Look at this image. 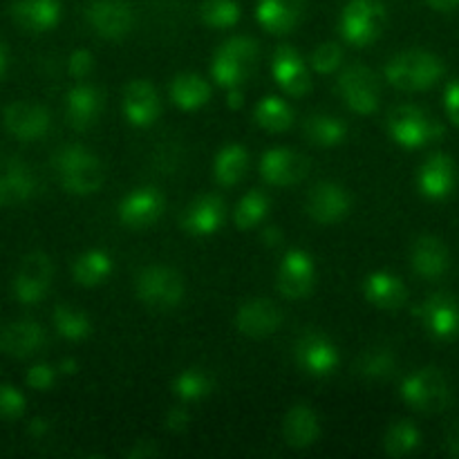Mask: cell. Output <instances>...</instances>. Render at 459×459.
<instances>
[{
	"label": "cell",
	"mask_w": 459,
	"mask_h": 459,
	"mask_svg": "<svg viewBox=\"0 0 459 459\" xmlns=\"http://www.w3.org/2000/svg\"><path fill=\"white\" fill-rule=\"evenodd\" d=\"M269 206H272V200H269L267 193L254 188V191H249L240 202H238L236 211H233V222H236V227L242 229V231L258 227V224L267 218Z\"/></svg>",
	"instance_id": "ab89813d"
},
{
	"label": "cell",
	"mask_w": 459,
	"mask_h": 459,
	"mask_svg": "<svg viewBox=\"0 0 459 459\" xmlns=\"http://www.w3.org/2000/svg\"><path fill=\"white\" fill-rule=\"evenodd\" d=\"M161 213H164V195L152 186L134 188L119 202V209H117L121 224L128 229L151 227L160 220Z\"/></svg>",
	"instance_id": "e0dca14e"
},
{
	"label": "cell",
	"mask_w": 459,
	"mask_h": 459,
	"mask_svg": "<svg viewBox=\"0 0 459 459\" xmlns=\"http://www.w3.org/2000/svg\"><path fill=\"white\" fill-rule=\"evenodd\" d=\"M30 435L31 437H45L49 433V421L43 420V417H36V420L30 421Z\"/></svg>",
	"instance_id": "f907efd6"
},
{
	"label": "cell",
	"mask_w": 459,
	"mask_h": 459,
	"mask_svg": "<svg viewBox=\"0 0 459 459\" xmlns=\"http://www.w3.org/2000/svg\"><path fill=\"white\" fill-rule=\"evenodd\" d=\"M54 267L52 260L43 251L25 255L18 267L16 278H13V296L22 305H36L45 299L52 285Z\"/></svg>",
	"instance_id": "30bf717a"
},
{
	"label": "cell",
	"mask_w": 459,
	"mask_h": 459,
	"mask_svg": "<svg viewBox=\"0 0 459 459\" xmlns=\"http://www.w3.org/2000/svg\"><path fill=\"white\" fill-rule=\"evenodd\" d=\"M103 110L101 90L90 83H79L65 97V119L74 130H88L97 124Z\"/></svg>",
	"instance_id": "d4e9b609"
},
{
	"label": "cell",
	"mask_w": 459,
	"mask_h": 459,
	"mask_svg": "<svg viewBox=\"0 0 459 459\" xmlns=\"http://www.w3.org/2000/svg\"><path fill=\"white\" fill-rule=\"evenodd\" d=\"M411 263L415 273H420L421 278H429V281H437L444 273L448 272V264H451V255H448L446 245H444L439 238L435 236H421L417 238L415 245H412Z\"/></svg>",
	"instance_id": "4316f807"
},
{
	"label": "cell",
	"mask_w": 459,
	"mask_h": 459,
	"mask_svg": "<svg viewBox=\"0 0 459 459\" xmlns=\"http://www.w3.org/2000/svg\"><path fill=\"white\" fill-rule=\"evenodd\" d=\"M305 13V0H258L255 18L272 34H290Z\"/></svg>",
	"instance_id": "83f0119b"
},
{
	"label": "cell",
	"mask_w": 459,
	"mask_h": 459,
	"mask_svg": "<svg viewBox=\"0 0 459 459\" xmlns=\"http://www.w3.org/2000/svg\"><path fill=\"white\" fill-rule=\"evenodd\" d=\"M54 169H56L63 188L72 195H90V193L99 191L106 179V170L97 155H92L88 148L79 146V143L63 146L54 155Z\"/></svg>",
	"instance_id": "6da1fadb"
},
{
	"label": "cell",
	"mask_w": 459,
	"mask_h": 459,
	"mask_svg": "<svg viewBox=\"0 0 459 459\" xmlns=\"http://www.w3.org/2000/svg\"><path fill=\"white\" fill-rule=\"evenodd\" d=\"M385 21H388V13L379 0H350L341 13L339 30L350 45L366 48L379 39Z\"/></svg>",
	"instance_id": "5b68a950"
},
{
	"label": "cell",
	"mask_w": 459,
	"mask_h": 459,
	"mask_svg": "<svg viewBox=\"0 0 459 459\" xmlns=\"http://www.w3.org/2000/svg\"><path fill=\"white\" fill-rule=\"evenodd\" d=\"M421 446V433L415 421L399 420L388 429L384 437L385 455L390 457H406L412 455Z\"/></svg>",
	"instance_id": "f35d334b"
},
{
	"label": "cell",
	"mask_w": 459,
	"mask_h": 459,
	"mask_svg": "<svg viewBox=\"0 0 459 459\" xmlns=\"http://www.w3.org/2000/svg\"><path fill=\"white\" fill-rule=\"evenodd\" d=\"M429 4L437 12H451V9L459 7V0H429Z\"/></svg>",
	"instance_id": "db71d44e"
},
{
	"label": "cell",
	"mask_w": 459,
	"mask_h": 459,
	"mask_svg": "<svg viewBox=\"0 0 459 459\" xmlns=\"http://www.w3.org/2000/svg\"><path fill=\"white\" fill-rule=\"evenodd\" d=\"M39 191L34 170L16 157L0 160V206H13L30 202Z\"/></svg>",
	"instance_id": "2e32d148"
},
{
	"label": "cell",
	"mask_w": 459,
	"mask_h": 459,
	"mask_svg": "<svg viewBox=\"0 0 459 459\" xmlns=\"http://www.w3.org/2000/svg\"><path fill=\"white\" fill-rule=\"evenodd\" d=\"M263 240H264V245H267V247H276V245H281L282 233L278 231V227H267L263 231Z\"/></svg>",
	"instance_id": "f5cc1de1"
},
{
	"label": "cell",
	"mask_w": 459,
	"mask_h": 459,
	"mask_svg": "<svg viewBox=\"0 0 459 459\" xmlns=\"http://www.w3.org/2000/svg\"><path fill=\"white\" fill-rule=\"evenodd\" d=\"M321 437V421L318 415L307 406V403H296L287 411L282 420V439L290 448L305 451L314 446Z\"/></svg>",
	"instance_id": "484cf974"
},
{
	"label": "cell",
	"mask_w": 459,
	"mask_h": 459,
	"mask_svg": "<svg viewBox=\"0 0 459 459\" xmlns=\"http://www.w3.org/2000/svg\"><path fill=\"white\" fill-rule=\"evenodd\" d=\"M227 106L231 108V110H240V108L245 106V92H242V88L227 90Z\"/></svg>",
	"instance_id": "816d5d0a"
},
{
	"label": "cell",
	"mask_w": 459,
	"mask_h": 459,
	"mask_svg": "<svg viewBox=\"0 0 459 459\" xmlns=\"http://www.w3.org/2000/svg\"><path fill=\"white\" fill-rule=\"evenodd\" d=\"M209 99L211 85L202 76L191 74V72L175 76L173 83H170V101L186 112L204 108L209 103Z\"/></svg>",
	"instance_id": "1f68e13d"
},
{
	"label": "cell",
	"mask_w": 459,
	"mask_h": 459,
	"mask_svg": "<svg viewBox=\"0 0 459 459\" xmlns=\"http://www.w3.org/2000/svg\"><path fill=\"white\" fill-rule=\"evenodd\" d=\"M227 206L220 195H202L186 206L182 213V229L195 238L213 236L222 229Z\"/></svg>",
	"instance_id": "603a6c76"
},
{
	"label": "cell",
	"mask_w": 459,
	"mask_h": 459,
	"mask_svg": "<svg viewBox=\"0 0 459 459\" xmlns=\"http://www.w3.org/2000/svg\"><path fill=\"white\" fill-rule=\"evenodd\" d=\"M249 166V152L240 143H229L215 155L213 161V178L218 179L220 186H236L242 182Z\"/></svg>",
	"instance_id": "d6a6232c"
},
{
	"label": "cell",
	"mask_w": 459,
	"mask_h": 459,
	"mask_svg": "<svg viewBox=\"0 0 459 459\" xmlns=\"http://www.w3.org/2000/svg\"><path fill=\"white\" fill-rule=\"evenodd\" d=\"M444 448H446L448 455L459 459V420L448 426L446 437H444Z\"/></svg>",
	"instance_id": "681fc988"
},
{
	"label": "cell",
	"mask_w": 459,
	"mask_h": 459,
	"mask_svg": "<svg viewBox=\"0 0 459 459\" xmlns=\"http://www.w3.org/2000/svg\"><path fill=\"white\" fill-rule=\"evenodd\" d=\"M282 325V312L267 299H254L236 314V327L249 339H267Z\"/></svg>",
	"instance_id": "44dd1931"
},
{
	"label": "cell",
	"mask_w": 459,
	"mask_h": 459,
	"mask_svg": "<svg viewBox=\"0 0 459 459\" xmlns=\"http://www.w3.org/2000/svg\"><path fill=\"white\" fill-rule=\"evenodd\" d=\"M160 453H161L160 446H155L151 439H139V442H134V446L130 448L126 455L130 459H148V457H157Z\"/></svg>",
	"instance_id": "c3c4849f"
},
{
	"label": "cell",
	"mask_w": 459,
	"mask_h": 459,
	"mask_svg": "<svg viewBox=\"0 0 459 459\" xmlns=\"http://www.w3.org/2000/svg\"><path fill=\"white\" fill-rule=\"evenodd\" d=\"M343 63V49L339 43H323L314 49L312 67L318 74H332Z\"/></svg>",
	"instance_id": "b9f144b4"
},
{
	"label": "cell",
	"mask_w": 459,
	"mask_h": 459,
	"mask_svg": "<svg viewBox=\"0 0 459 459\" xmlns=\"http://www.w3.org/2000/svg\"><path fill=\"white\" fill-rule=\"evenodd\" d=\"M444 108H446L448 119L459 128V81H451L444 92Z\"/></svg>",
	"instance_id": "7dc6e473"
},
{
	"label": "cell",
	"mask_w": 459,
	"mask_h": 459,
	"mask_svg": "<svg viewBox=\"0 0 459 459\" xmlns=\"http://www.w3.org/2000/svg\"><path fill=\"white\" fill-rule=\"evenodd\" d=\"M200 18L211 30H229L240 21V4L236 0H204L200 4Z\"/></svg>",
	"instance_id": "60d3db41"
},
{
	"label": "cell",
	"mask_w": 459,
	"mask_h": 459,
	"mask_svg": "<svg viewBox=\"0 0 459 459\" xmlns=\"http://www.w3.org/2000/svg\"><path fill=\"white\" fill-rule=\"evenodd\" d=\"M258 56L260 48L254 39L233 36L215 52L213 63H211V74H213L215 83L222 85V88H242V83L254 74Z\"/></svg>",
	"instance_id": "3957f363"
},
{
	"label": "cell",
	"mask_w": 459,
	"mask_h": 459,
	"mask_svg": "<svg viewBox=\"0 0 459 459\" xmlns=\"http://www.w3.org/2000/svg\"><path fill=\"white\" fill-rule=\"evenodd\" d=\"M272 72L276 83L285 90L290 97H305L312 88V79H309V72L305 67L303 58L296 52L291 45H281V48L273 52L272 61Z\"/></svg>",
	"instance_id": "7402d4cb"
},
{
	"label": "cell",
	"mask_w": 459,
	"mask_h": 459,
	"mask_svg": "<svg viewBox=\"0 0 459 459\" xmlns=\"http://www.w3.org/2000/svg\"><path fill=\"white\" fill-rule=\"evenodd\" d=\"M213 377L204 368H186L173 379V394L182 403L200 402L213 393Z\"/></svg>",
	"instance_id": "d590c367"
},
{
	"label": "cell",
	"mask_w": 459,
	"mask_h": 459,
	"mask_svg": "<svg viewBox=\"0 0 459 459\" xmlns=\"http://www.w3.org/2000/svg\"><path fill=\"white\" fill-rule=\"evenodd\" d=\"M336 92L341 94L345 106L352 112H357V115H372V112H377V108H379V81H377L375 72L368 70L361 63H354V65L345 67V70L341 72L339 83H336Z\"/></svg>",
	"instance_id": "ba28073f"
},
{
	"label": "cell",
	"mask_w": 459,
	"mask_h": 459,
	"mask_svg": "<svg viewBox=\"0 0 459 459\" xmlns=\"http://www.w3.org/2000/svg\"><path fill=\"white\" fill-rule=\"evenodd\" d=\"M350 195L334 182H323L312 188L307 197V215L318 224H336L350 213Z\"/></svg>",
	"instance_id": "ac0fdd59"
},
{
	"label": "cell",
	"mask_w": 459,
	"mask_h": 459,
	"mask_svg": "<svg viewBox=\"0 0 459 459\" xmlns=\"http://www.w3.org/2000/svg\"><path fill=\"white\" fill-rule=\"evenodd\" d=\"M4 128L18 139V142H39L49 133V112L43 106L31 101H13L3 112Z\"/></svg>",
	"instance_id": "5bb4252c"
},
{
	"label": "cell",
	"mask_w": 459,
	"mask_h": 459,
	"mask_svg": "<svg viewBox=\"0 0 459 459\" xmlns=\"http://www.w3.org/2000/svg\"><path fill=\"white\" fill-rule=\"evenodd\" d=\"M424 330L437 341H453L459 336V300L446 291L429 296L417 309Z\"/></svg>",
	"instance_id": "7c38bea8"
},
{
	"label": "cell",
	"mask_w": 459,
	"mask_h": 459,
	"mask_svg": "<svg viewBox=\"0 0 459 459\" xmlns=\"http://www.w3.org/2000/svg\"><path fill=\"white\" fill-rule=\"evenodd\" d=\"M305 137L307 142H312L314 146L332 148L339 146L348 137V124L343 119L334 115H327V112H316V115H309L303 124Z\"/></svg>",
	"instance_id": "4dcf8cb0"
},
{
	"label": "cell",
	"mask_w": 459,
	"mask_h": 459,
	"mask_svg": "<svg viewBox=\"0 0 459 459\" xmlns=\"http://www.w3.org/2000/svg\"><path fill=\"white\" fill-rule=\"evenodd\" d=\"M457 182L455 164L446 152H433L429 160L421 164L420 175H417V186L421 195L429 200H446L453 193Z\"/></svg>",
	"instance_id": "ffe728a7"
},
{
	"label": "cell",
	"mask_w": 459,
	"mask_h": 459,
	"mask_svg": "<svg viewBox=\"0 0 459 459\" xmlns=\"http://www.w3.org/2000/svg\"><path fill=\"white\" fill-rule=\"evenodd\" d=\"M254 119L267 133H285L294 124V110L281 97H264L255 106Z\"/></svg>",
	"instance_id": "8d00e7d4"
},
{
	"label": "cell",
	"mask_w": 459,
	"mask_h": 459,
	"mask_svg": "<svg viewBox=\"0 0 459 459\" xmlns=\"http://www.w3.org/2000/svg\"><path fill=\"white\" fill-rule=\"evenodd\" d=\"M56 377H58V368L49 366V363H36L27 370V385L31 390H39V393H45V390L52 388L56 384Z\"/></svg>",
	"instance_id": "ee69618b"
},
{
	"label": "cell",
	"mask_w": 459,
	"mask_h": 459,
	"mask_svg": "<svg viewBox=\"0 0 459 459\" xmlns=\"http://www.w3.org/2000/svg\"><path fill=\"white\" fill-rule=\"evenodd\" d=\"M354 372L361 375L363 379L370 381H385L397 372V357L385 345H375V348L366 350L361 357L354 363Z\"/></svg>",
	"instance_id": "e575fe53"
},
{
	"label": "cell",
	"mask_w": 459,
	"mask_h": 459,
	"mask_svg": "<svg viewBox=\"0 0 459 459\" xmlns=\"http://www.w3.org/2000/svg\"><path fill=\"white\" fill-rule=\"evenodd\" d=\"M4 67H7V54H4L3 45H0V76H3Z\"/></svg>",
	"instance_id": "9f6ffc18"
},
{
	"label": "cell",
	"mask_w": 459,
	"mask_h": 459,
	"mask_svg": "<svg viewBox=\"0 0 459 459\" xmlns=\"http://www.w3.org/2000/svg\"><path fill=\"white\" fill-rule=\"evenodd\" d=\"M294 359L305 375L323 379V377H330L339 366V350L327 334L307 330L296 341Z\"/></svg>",
	"instance_id": "9c48e42d"
},
{
	"label": "cell",
	"mask_w": 459,
	"mask_h": 459,
	"mask_svg": "<svg viewBox=\"0 0 459 459\" xmlns=\"http://www.w3.org/2000/svg\"><path fill=\"white\" fill-rule=\"evenodd\" d=\"M94 70V56L92 52H88V49L79 48L74 49V52L70 54V58H67V72H70L74 79H85L88 74H92Z\"/></svg>",
	"instance_id": "f6af8a7d"
},
{
	"label": "cell",
	"mask_w": 459,
	"mask_h": 459,
	"mask_svg": "<svg viewBox=\"0 0 459 459\" xmlns=\"http://www.w3.org/2000/svg\"><path fill=\"white\" fill-rule=\"evenodd\" d=\"M402 397L412 411L424 415H439L453 402V390L439 368H421L403 379Z\"/></svg>",
	"instance_id": "277c9868"
},
{
	"label": "cell",
	"mask_w": 459,
	"mask_h": 459,
	"mask_svg": "<svg viewBox=\"0 0 459 459\" xmlns=\"http://www.w3.org/2000/svg\"><path fill=\"white\" fill-rule=\"evenodd\" d=\"M134 291H137V299L148 307L173 309L184 299V281L170 267L151 264L137 273Z\"/></svg>",
	"instance_id": "52a82bcc"
},
{
	"label": "cell",
	"mask_w": 459,
	"mask_h": 459,
	"mask_svg": "<svg viewBox=\"0 0 459 459\" xmlns=\"http://www.w3.org/2000/svg\"><path fill=\"white\" fill-rule=\"evenodd\" d=\"M52 318L58 336L65 341H72V343L85 341L92 334V321H90V316L83 309L72 307V305H56Z\"/></svg>",
	"instance_id": "74e56055"
},
{
	"label": "cell",
	"mask_w": 459,
	"mask_h": 459,
	"mask_svg": "<svg viewBox=\"0 0 459 459\" xmlns=\"http://www.w3.org/2000/svg\"><path fill=\"white\" fill-rule=\"evenodd\" d=\"M188 426H191V411L186 406H173L164 417V429L173 435L186 433Z\"/></svg>",
	"instance_id": "bcb514c9"
},
{
	"label": "cell",
	"mask_w": 459,
	"mask_h": 459,
	"mask_svg": "<svg viewBox=\"0 0 459 459\" xmlns=\"http://www.w3.org/2000/svg\"><path fill=\"white\" fill-rule=\"evenodd\" d=\"M76 370H79V366H76L74 359H63V361L58 363V372H61V375H74Z\"/></svg>",
	"instance_id": "11a10c76"
},
{
	"label": "cell",
	"mask_w": 459,
	"mask_h": 459,
	"mask_svg": "<svg viewBox=\"0 0 459 459\" xmlns=\"http://www.w3.org/2000/svg\"><path fill=\"white\" fill-rule=\"evenodd\" d=\"M12 18L27 31H48L56 27L61 18V0H16L12 4Z\"/></svg>",
	"instance_id": "f1b7e54d"
},
{
	"label": "cell",
	"mask_w": 459,
	"mask_h": 459,
	"mask_svg": "<svg viewBox=\"0 0 459 459\" xmlns=\"http://www.w3.org/2000/svg\"><path fill=\"white\" fill-rule=\"evenodd\" d=\"M25 397L21 390H16L9 384H0V417L3 420H16L25 412Z\"/></svg>",
	"instance_id": "7bdbcfd3"
},
{
	"label": "cell",
	"mask_w": 459,
	"mask_h": 459,
	"mask_svg": "<svg viewBox=\"0 0 459 459\" xmlns=\"http://www.w3.org/2000/svg\"><path fill=\"white\" fill-rule=\"evenodd\" d=\"M112 267H115V263H112L108 251L90 249L74 260V264H72V276H74V281L81 287H97L103 281H108V276L112 273Z\"/></svg>",
	"instance_id": "836d02e7"
},
{
	"label": "cell",
	"mask_w": 459,
	"mask_h": 459,
	"mask_svg": "<svg viewBox=\"0 0 459 459\" xmlns=\"http://www.w3.org/2000/svg\"><path fill=\"white\" fill-rule=\"evenodd\" d=\"M85 21L101 39L119 40L133 30L134 13L126 0H92L85 9Z\"/></svg>",
	"instance_id": "8fae6325"
},
{
	"label": "cell",
	"mask_w": 459,
	"mask_h": 459,
	"mask_svg": "<svg viewBox=\"0 0 459 459\" xmlns=\"http://www.w3.org/2000/svg\"><path fill=\"white\" fill-rule=\"evenodd\" d=\"M444 76V63L435 54L424 49L397 54L385 65V79L403 92H421L437 83Z\"/></svg>",
	"instance_id": "7a4b0ae2"
},
{
	"label": "cell",
	"mask_w": 459,
	"mask_h": 459,
	"mask_svg": "<svg viewBox=\"0 0 459 459\" xmlns=\"http://www.w3.org/2000/svg\"><path fill=\"white\" fill-rule=\"evenodd\" d=\"M363 294L375 307L388 309V312L403 307L408 299V290L403 281L390 272L370 273L363 282Z\"/></svg>",
	"instance_id": "f546056e"
},
{
	"label": "cell",
	"mask_w": 459,
	"mask_h": 459,
	"mask_svg": "<svg viewBox=\"0 0 459 459\" xmlns=\"http://www.w3.org/2000/svg\"><path fill=\"white\" fill-rule=\"evenodd\" d=\"M316 267L307 251L290 249L278 267V291L290 300H300L312 294Z\"/></svg>",
	"instance_id": "4fadbf2b"
},
{
	"label": "cell",
	"mask_w": 459,
	"mask_h": 459,
	"mask_svg": "<svg viewBox=\"0 0 459 459\" xmlns=\"http://www.w3.org/2000/svg\"><path fill=\"white\" fill-rule=\"evenodd\" d=\"M45 343H48V334L34 321L9 323L0 332V350L13 359L34 357V354H39L45 348Z\"/></svg>",
	"instance_id": "cb8c5ba5"
},
{
	"label": "cell",
	"mask_w": 459,
	"mask_h": 459,
	"mask_svg": "<svg viewBox=\"0 0 459 459\" xmlns=\"http://www.w3.org/2000/svg\"><path fill=\"white\" fill-rule=\"evenodd\" d=\"M121 108H124V115L130 124L137 126V128H148V126L155 124L161 112L160 94L152 88L151 81H130L124 90Z\"/></svg>",
	"instance_id": "d6986e66"
},
{
	"label": "cell",
	"mask_w": 459,
	"mask_h": 459,
	"mask_svg": "<svg viewBox=\"0 0 459 459\" xmlns=\"http://www.w3.org/2000/svg\"><path fill=\"white\" fill-rule=\"evenodd\" d=\"M388 133L399 146L421 148L444 134V126L417 106H397L388 115Z\"/></svg>",
	"instance_id": "8992f818"
},
{
	"label": "cell",
	"mask_w": 459,
	"mask_h": 459,
	"mask_svg": "<svg viewBox=\"0 0 459 459\" xmlns=\"http://www.w3.org/2000/svg\"><path fill=\"white\" fill-rule=\"evenodd\" d=\"M309 160L291 148H272L260 160V175L273 186H291L307 178Z\"/></svg>",
	"instance_id": "9a60e30c"
}]
</instances>
